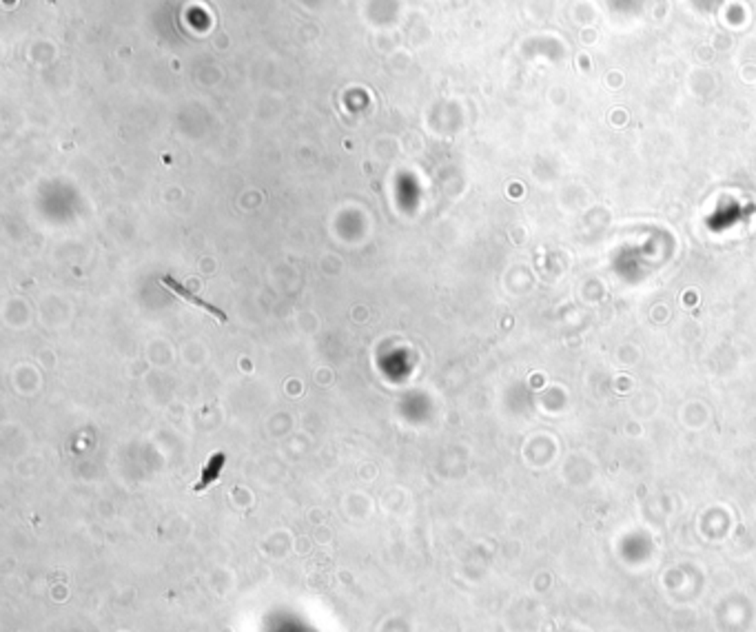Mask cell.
I'll list each match as a JSON object with an SVG mask.
<instances>
[{
  "mask_svg": "<svg viewBox=\"0 0 756 632\" xmlns=\"http://www.w3.org/2000/svg\"><path fill=\"white\" fill-rule=\"evenodd\" d=\"M162 284L166 287V289H171L173 293H175V296L178 298H182L184 302H189V304H194V307H200V309H205L207 313H211L213 315V318H216L218 322H227V315H224V311H220L218 307H213V304H209V302H205V300H202V298H198L196 296V293H191L187 287H182V284H178V282L173 280V277H169V275H164L162 280Z\"/></svg>",
  "mask_w": 756,
  "mask_h": 632,
  "instance_id": "1",
  "label": "cell"
},
{
  "mask_svg": "<svg viewBox=\"0 0 756 632\" xmlns=\"http://www.w3.org/2000/svg\"><path fill=\"white\" fill-rule=\"evenodd\" d=\"M222 464H224V455H216V457H211V461L207 464L205 472H202V479L196 484V490H205L211 481H216V479H218V475H220Z\"/></svg>",
  "mask_w": 756,
  "mask_h": 632,
  "instance_id": "2",
  "label": "cell"
}]
</instances>
